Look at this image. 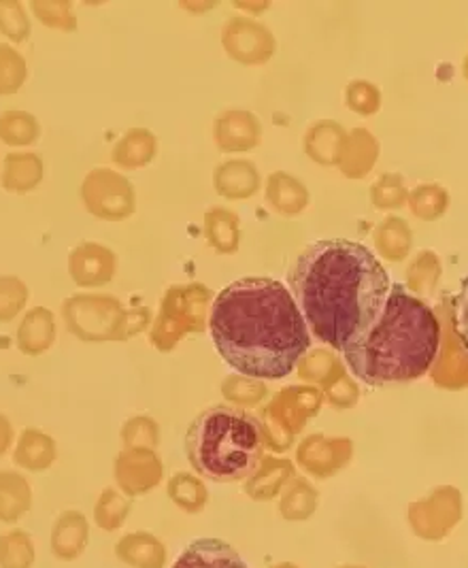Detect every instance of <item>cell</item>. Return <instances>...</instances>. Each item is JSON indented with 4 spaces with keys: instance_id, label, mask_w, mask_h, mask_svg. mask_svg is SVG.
I'll list each match as a JSON object with an SVG mask.
<instances>
[{
    "instance_id": "cell-15",
    "label": "cell",
    "mask_w": 468,
    "mask_h": 568,
    "mask_svg": "<svg viewBox=\"0 0 468 568\" xmlns=\"http://www.w3.org/2000/svg\"><path fill=\"white\" fill-rule=\"evenodd\" d=\"M24 81V62L20 53L0 45V94H11Z\"/></svg>"
},
{
    "instance_id": "cell-17",
    "label": "cell",
    "mask_w": 468,
    "mask_h": 568,
    "mask_svg": "<svg viewBox=\"0 0 468 568\" xmlns=\"http://www.w3.org/2000/svg\"><path fill=\"white\" fill-rule=\"evenodd\" d=\"M0 30L7 37L24 39L27 34V18L18 2H0Z\"/></svg>"
},
{
    "instance_id": "cell-18",
    "label": "cell",
    "mask_w": 468,
    "mask_h": 568,
    "mask_svg": "<svg viewBox=\"0 0 468 568\" xmlns=\"http://www.w3.org/2000/svg\"><path fill=\"white\" fill-rule=\"evenodd\" d=\"M456 333L468 349V273L462 277L460 292L456 296Z\"/></svg>"
},
{
    "instance_id": "cell-6",
    "label": "cell",
    "mask_w": 468,
    "mask_h": 568,
    "mask_svg": "<svg viewBox=\"0 0 468 568\" xmlns=\"http://www.w3.org/2000/svg\"><path fill=\"white\" fill-rule=\"evenodd\" d=\"M90 537L88 519L79 511H67L55 519L52 530V551L60 560H75L83 554Z\"/></svg>"
},
{
    "instance_id": "cell-16",
    "label": "cell",
    "mask_w": 468,
    "mask_h": 568,
    "mask_svg": "<svg viewBox=\"0 0 468 568\" xmlns=\"http://www.w3.org/2000/svg\"><path fill=\"white\" fill-rule=\"evenodd\" d=\"M27 301V287L16 277H0V322L11 320Z\"/></svg>"
},
{
    "instance_id": "cell-5",
    "label": "cell",
    "mask_w": 468,
    "mask_h": 568,
    "mask_svg": "<svg viewBox=\"0 0 468 568\" xmlns=\"http://www.w3.org/2000/svg\"><path fill=\"white\" fill-rule=\"evenodd\" d=\"M173 568H250L241 554L222 539H196L183 549Z\"/></svg>"
},
{
    "instance_id": "cell-13",
    "label": "cell",
    "mask_w": 468,
    "mask_h": 568,
    "mask_svg": "<svg viewBox=\"0 0 468 568\" xmlns=\"http://www.w3.org/2000/svg\"><path fill=\"white\" fill-rule=\"evenodd\" d=\"M126 514H129V503L115 490H104L94 509L96 524L106 532H113L115 528H120L126 519Z\"/></svg>"
},
{
    "instance_id": "cell-11",
    "label": "cell",
    "mask_w": 468,
    "mask_h": 568,
    "mask_svg": "<svg viewBox=\"0 0 468 568\" xmlns=\"http://www.w3.org/2000/svg\"><path fill=\"white\" fill-rule=\"evenodd\" d=\"M39 175H41V164H39L37 155L11 154L4 164L2 183L7 190L24 192L39 181Z\"/></svg>"
},
{
    "instance_id": "cell-1",
    "label": "cell",
    "mask_w": 468,
    "mask_h": 568,
    "mask_svg": "<svg viewBox=\"0 0 468 568\" xmlns=\"http://www.w3.org/2000/svg\"><path fill=\"white\" fill-rule=\"evenodd\" d=\"M292 296L307 328L343 352L377 322L390 296V273L356 241L312 243L289 273Z\"/></svg>"
},
{
    "instance_id": "cell-7",
    "label": "cell",
    "mask_w": 468,
    "mask_h": 568,
    "mask_svg": "<svg viewBox=\"0 0 468 568\" xmlns=\"http://www.w3.org/2000/svg\"><path fill=\"white\" fill-rule=\"evenodd\" d=\"M32 505V491L18 473H0V521H18Z\"/></svg>"
},
{
    "instance_id": "cell-10",
    "label": "cell",
    "mask_w": 468,
    "mask_h": 568,
    "mask_svg": "<svg viewBox=\"0 0 468 568\" xmlns=\"http://www.w3.org/2000/svg\"><path fill=\"white\" fill-rule=\"evenodd\" d=\"M55 458V447L50 437H45L39 430H24L18 449H16V463L30 470H43L52 465Z\"/></svg>"
},
{
    "instance_id": "cell-19",
    "label": "cell",
    "mask_w": 468,
    "mask_h": 568,
    "mask_svg": "<svg viewBox=\"0 0 468 568\" xmlns=\"http://www.w3.org/2000/svg\"><path fill=\"white\" fill-rule=\"evenodd\" d=\"M9 445H11V426H9V422L0 415V456L9 449Z\"/></svg>"
},
{
    "instance_id": "cell-9",
    "label": "cell",
    "mask_w": 468,
    "mask_h": 568,
    "mask_svg": "<svg viewBox=\"0 0 468 568\" xmlns=\"http://www.w3.org/2000/svg\"><path fill=\"white\" fill-rule=\"evenodd\" d=\"M120 560H124L129 567L134 568H160L162 567V547L156 539L136 532L129 535L115 547Z\"/></svg>"
},
{
    "instance_id": "cell-4",
    "label": "cell",
    "mask_w": 468,
    "mask_h": 568,
    "mask_svg": "<svg viewBox=\"0 0 468 568\" xmlns=\"http://www.w3.org/2000/svg\"><path fill=\"white\" fill-rule=\"evenodd\" d=\"M264 428L256 415L233 407H211L199 415L187 435L190 465L211 481H238L252 475L262 458Z\"/></svg>"
},
{
    "instance_id": "cell-2",
    "label": "cell",
    "mask_w": 468,
    "mask_h": 568,
    "mask_svg": "<svg viewBox=\"0 0 468 568\" xmlns=\"http://www.w3.org/2000/svg\"><path fill=\"white\" fill-rule=\"evenodd\" d=\"M211 336L234 371L256 379H284L312 347L294 296L268 277H243L217 294Z\"/></svg>"
},
{
    "instance_id": "cell-12",
    "label": "cell",
    "mask_w": 468,
    "mask_h": 568,
    "mask_svg": "<svg viewBox=\"0 0 468 568\" xmlns=\"http://www.w3.org/2000/svg\"><path fill=\"white\" fill-rule=\"evenodd\" d=\"M34 545L24 530L0 537V568H32Z\"/></svg>"
},
{
    "instance_id": "cell-3",
    "label": "cell",
    "mask_w": 468,
    "mask_h": 568,
    "mask_svg": "<svg viewBox=\"0 0 468 568\" xmlns=\"http://www.w3.org/2000/svg\"><path fill=\"white\" fill-rule=\"evenodd\" d=\"M441 326L433 310L403 284H391L377 322L340 354L352 375L366 386L400 384L421 377L439 354Z\"/></svg>"
},
{
    "instance_id": "cell-14",
    "label": "cell",
    "mask_w": 468,
    "mask_h": 568,
    "mask_svg": "<svg viewBox=\"0 0 468 568\" xmlns=\"http://www.w3.org/2000/svg\"><path fill=\"white\" fill-rule=\"evenodd\" d=\"M37 136V122L27 113H4L0 118V139L9 145H24Z\"/></svg>"
},
{
    "instance_id": "cell-8",
    "label": "cell",
    "mask_w": 468,
    "mask_h": 568,
    "mask_svg": "<svg viewBox=\"0 0 468 568\" xmlns=\"http://www.w3.org/2000/svg\"><path fill=\"white\" fill-rule=\"evenodd\" d=\"M53 341V320L50 311H30L20 326L18 333V345L24 354H41L45 352Z\"/></svg>"
}]
</instances>
